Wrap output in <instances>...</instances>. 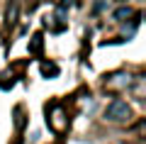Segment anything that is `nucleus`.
<instances>
[{
  "label": "nucleus",
  "mask_w": 146,
  "mask_h": 144,
  "mask_svg": "<svg viewBox=\"0 0 146 144\" xmlns=\"http://www.w3.org/2000/svg\"><path fill=\"white\" fill-rule=\"evenodd\" d=\"M44 113H46V125H49V129H51L54 134H63L66 132V127H68V110H66V105L61 103V100H51V103H46L44 105Z\"/></svg>",
  "instance_id": "obj_1"
},
{
  "label": "nucleus",
  "mask_w": 146,
  "mask_h": 144,
  "mask_svg": "<svg viewBox=\"0 0 146 144\" xmlns=\"http://www.w3.org/2000/svg\"><path fill=\"white\" fill-rule=\"evenodd\" d=\"M102 117H105V122H112V125H127L134 117V110H131V105L127 103V100L115 98L107 108H105Z\"/></svg>",
  "instance_id": "obj_2"
},
{
  "label": "nucleus",
  "mask_w": 146,
  "mask_h": 144,
  "mask_svg": "<svg viewBox=\"0 0 146 144\" xmlns=\"http://www.w3.org/2000/svg\"><path fill=\"white\" fill-rule=\"evenodd\" d=\"M136 78L127 71H117V73H110L105 76V90H112V93H122V90H129L134 86Z\"/></svg>",
  "instance_id": "obj_3"
},
{
  "label": "nucleus",
  "mask_w": 146,
  "mask_h": 144,
  "mask_svg": "<svg viewBox=\"0 0 146 144\" xmlns=\"http://www.w3.org/2000/svg\"><path fill=\"white\" fill-rule=\"evenodd\" d=\"M134 15H136V12L131 10L129 5H119L115 12H112V20H115V22H127V20H131Z\"/></svg>",
  "instance_id": "obj_4"
},
{
  "label": "nucleus",
  "mask_w": 146,
  "mask_h": 144,
  "mask_svg": "<svg viewBox=\"0 0 146 144\" xmlns=\"http://www.w3.org/2000/svg\"><path fill=\"white\" fill-rule=\"evenodd\" d=\"M12 115H15V127H17V132H22L25 125H27V120H25V108H22V105H15Z\"/></svg>",
  "instance_id": "obj_5"
},
{
  "label": "nucleus",
  "mask_w": 146,
  "mask_h": 144,
  "mask_svg": "<svg viewBox=\"0 0 146 144\" xmlns=\"http://www.w3.org/2000/svg\"><path fill=\"white\" fill-rule=\"evenodd\" d=\"M39 68H42V76H46V78H56L58 76V66H56V64H54V61H42V66H39Z\"/></svg>",
  "instance_id": "obj_6"
},
{
  "label": "nucleus",
  "mask_w": 146,
  "mask_h": 144,
  "mask_svg": "<svg viewBox=\"0 0 146 144\" xmlns=\"http://www.w3.org/2000/svg\"><path fill=\"white\" fill-rule=\"evenodd\" d=\"M17 12H20V5H17V3H12L10 10H7V20H5V25L10 27V29L17 25Z\"/></svg>",
  "instance_id": "obj_7"
},
{
  "label": "nucleus",
  "mask_w": 146,
  "mask_h": 144,
  "mask_svg": "<svg viewBox=\"0 0 146 144\" xmlns=\"http://www.w3.org/2000/svg\"><path fill=\"white\" fill-rule=\"evenodd\" d=\"M42 44H44L42 32H36V34L32 37V42H29V54H39V52H42Z\"/></svg>",
  "instance_id": "obj_8"
},
{
  "label": "nucleus",
  "mask_w": 146,
  "mask_h": 144,
  "mask_svg": "<svg viewBox=\"0 0 146 144\" xmlns=\"http://www.w3.org/2000/svg\"><path fill=\"white\" fill-rule=\"evenodd\" d=\"M95 12H102V10H110V3H98V5L93 7Z\"/></svg>",
  "instance_id": "obj_9"
},
{
  "label": "nucleus",
  "mask_w": 146,
  "mask_h": 144,
  "mask_svg": "<svg viewBox=\"0 0 146 144\" xmlns=\"http://www.w3.org/2000/svg\"><path fill=\"white\" fill-rule=\"evenodd\" d=\"M12 144H22V139H20V137H17V139H15V142H12Z\"/></svg>",
  "instance_id": "obj_10"
}]
</instances>
